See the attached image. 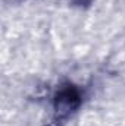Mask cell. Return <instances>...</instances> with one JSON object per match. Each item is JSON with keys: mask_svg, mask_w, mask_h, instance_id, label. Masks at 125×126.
<instances>
[{"mask_svg": "<svg viewBox=\"0 0 125 126\" xmlns=\"http://www.w3.org/2000/svg\"><path fill=\"white\" fill-rule=\"evenodd\" d=\"M78 106H80V95L75 88H63L56 95L55 107H56L58 113H61V114H68V113L74 111Z\"/></svg>", "mask_w": 125, "mask_h": 126, "instance_id": "1", "label": "cell"}]
</instances>
